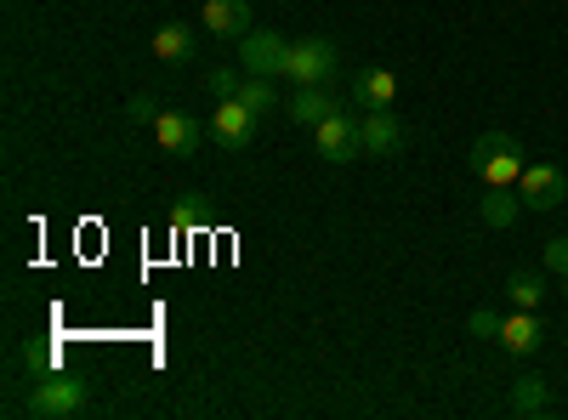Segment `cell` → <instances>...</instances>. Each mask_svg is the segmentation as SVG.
<instances>
[{"label": "cell", "mask_w": 568, "mask_h": 420, "mask_svg": "<svg viewBox=\"0 0 568 420\" xmlns=\"http://www.w3.org/2000/svg\"><path fill=\"white\" fill-rule=\"evenodd\" d=\"M364 160H393L404 148V125L393 109H364Z\"/></svg>", "instance_id": "obj_9"}, {"label": "cell", "mask_w": 568, "mask_h": 420, "mask_svg": "<svg viewBox=\"0 0 568 420\" xmlns=\"http://www.w3.org/2000/svg\"><path fill=\"white\" fill-rule=\"evenodd\" d=\"M342 69V52L336 40L324 34H307V40H291V63H284V74H291L296 85H329Z\"/></svg>", "instance_id": "obj_4"}, {"label": "cell", "mask_w": 568, "mask_h": 420, "mask_svg": "<svg viewBox=\"0 0 568 420\" xmlns=\"http://www.w3.org/2000/svg\"><path fill=\"white\" fill-rule=\"evenodd\" d=\"M125 114H131V120H136V125H154V120H160V103H154V98H149V91H136V98H131V103H125Z\"/></svg>", "instance_id": "obj_23"}, {"label": "cell", "mask_w": 568, "mask_h": 420, "mask_svg": "<svg viewBox=\"0 0 568 420\" xmlns=\"http://www.w3.org/2000/svg\"><path fill=\"white\" fill-rule=\"evenodd\" d=\"M58 358H63V347H58V341H23V363L34 369V376H52Z\"/></svg>", "instance_id": "obj_20"}, {"label": "cell", "mask_w": 568, "mask_h": 420, "mask_svg": "<svg viewBox=\"0 0 568 420\" xmlns=\"http://www.w3.org/2000/svg\"><path fill=\"white\" fill-rule=\"evenodd\" d=\"M171 227H176V233H205V227H211L205 194H182V199H176V211H171Z\"/></svg>", "instance_id": "obj_18"}, {"label": "cell", "mask_w": 568, "mask_h": 420, "mask_svg": "<svg viewBox=\"0 0 568 420\" xmlns=\"http://www.w3.org/2000/svg\"><path fill=\"white\" fill-rule=\"evenodd\" d=\"M85 403H91L85 381H74V376H63V369H52V376H34V387L23 392L18 409L34 414V420H74Z\"/></svg>", "instance_id": "obj_2"}, {"label": "cell", "mask_w": 568, "mask_h": 420, "mask_svg": "<svg viewBox=\"0 0 568 420\" xmlns=\"http://www.w3.org/2000/svg\"><path fill=\"white\" fill-rule=\"evenodd\" d=\"M562 296H568V273H562Z\"/></svg>", "instance_id": "obj_25"}, {"label": "cell", "mask_w": 568, "mask_h": 420, "mask_svg": "<svg viewBox=\"0 0 568 420\" xmlns=\"http://www.w3.org/2000/svg\"><path fill=\"white\" fill-rule=\"evenodd\" d=\"M240 103L251 109V114H273V109H284V98H278V91H273V80H262V74H251L245 85H240Z\"/></svg>", "instance_id": "obj_17"}, {"label": "cell", "mask_w": 568, "mask_h": 420, "mask_svg": "<svg viewBox=\"0 0 568 420\" xmlns=\"http://www.w3.org/2000/svg\"><path fill=\"white\" fill-rule=\"evenodd\" d=\"M506 296H511V307H540V301H546V278L529 273V267H517V273L506 278Z\"/></svg>", "instance_id": "obj_16"}, {"label": "cell", "mask_w": 568, "mask_h": 420, "mask_svg": "<svg viewBox=\"0 0 568 420\" xmlns=\"http://www.w3.org/2000/svg\"><path fill=\"white\" fill-rule=\"evenodd\" d=\"M517 211H524V194H511V188H489V199H484V222H489V227H511V222H517Z\"/></svg>", "instance_id": "obj_19"}, {"label": "cell", "mask_w": 568, "mask_h": 420, "mask_svg": "<svg viewBox=\"0 0 568 420\" xmlns=\"http://www.w3.org/2000/svg\"><path fill=\"white\" fill-rule=\"evenodd\" d=\"M240 85H245V80L233 74V69H211V74H205V91H211L216 103H227V98H240Z\"/></svg>", "instance_id": "obj_22"}, {"label": "cell", "mask_w": 568, "mask_h": 420, "mask_svg": "<svg viewBox=\"0 0 568 420\" xmlns=\"http://www.w3.org/2000/svg\"><path fill=\"white\" fill-rule=\"evenodd\" d=\"M154 136H160V148H165V154L187 160V154H200V143L211 136V125H205V120H194V114H182V109H160Z\"/></svg>", "instance_id": "obj_8"}, {"label": "cell", "mask_w": 568, "mask_h": 420, "mask_svg": "<svg viewBox=\"0 0 568 420\" xmlns=\"http://www.w3.org/2000/svg\"><path fill=\"white\" fill-rule=\"evenodd\" d=\"M551 409V392L540 376H524V381H511V414H546Z\"/></svg>", "instance_id": "obj_15"}, {"label": "cell", "mask_w": 568, "mask_h": 420, "mask_svg": "<svg viewBox=\"0 0 568 420\" xmlns=\"http://www.w3.org/2000/svg\"><path fill=\"white\" fill-rule=\"evenodd\" d=\"M284 63H291V40H284L278 29H251V34L240 40V69H245V74L278 80Z\"/></svg>", "instance_id": "obj_6"}, {"label": "cell", "mask_w": 568, "mask_h": 420, "mask_svg": "<svg viewBox=\"0 0 568 420\" xmlns=\"http://www.w3.org/2000/svg\"><path fill=\"white\" fill-rule=\"evenodd\" d=\"M211 143L216 148H233V154H245L251 143H256V125H262V114H251L240 98H227V103H216L211 109Z\"/></svg>", "instance_id": "obj_5"}, {"label": "cell", "mask_w": 568, "mask_h": 420, "mask_svg": "<svg viewBox=\"0 0 568 420\" xmlns=\"http://www.w3.org/2000/svg\"><path fill=\"white\" fill-rule=\"evenodd\" d=\"M466 165H471V176L484 182V188H517V176H524V143L517 136H506V131H484L478 143H471V154H466Z\"/></svg>", "instance_id": "obj_1"}, {"label": "cell", "mask_w": 568, "mask_h": 420, "mask_svg": "<svg viewBox=\"0 0 568 420\" xmlns=\"http://www.w3.org/2000/svg\"><path fill=\"white\" fill-rule=\"evenodd\" d=\"M546 267H551L557 278L568 273V239H551V245H546Z\"/></svg>", "instance_id": "obj_24"}, {"label": "cell", "mask_w": 568, "mask_h": 420, "mask_svg": "<svg viewBox=\"0 0 568 420\" xmlns=\"http://www.w3.org/2000/svg\"><path fill=\"white\" fill-rule=\"evenodd\" d=\"M353 103H358V109H393V103H398V74L364 63V69L353 74Z\"/></svg>", "instance_id": "obj_11"}, {"label": "cell", "mask_w": 568, "mask_h": 420, "mask_svg": "<svg viewBox=\"0 0 568 420\" xmlns=\"http://www.w3.org/2000/svg\"><path fill=\"white\" fill-rule=\"evenodd\" d=\"M200 18L216 40H245L251 34V0H205Z\"/></svg>", "instance_id": "obj_12"}, {"label": "cell", "mask_w": 568, "mask_h": 420, "mask_svg": "<svg viewBox=\"0 0 568 420\" xmlns=\"http://www.w3.org/2000/svg\"><path fill=\"white\" fill-rule=\"evenodd\" d=\"M500 318H506V313H495V307H478V313L466 318V330L478 336V341H500Z\"/></svg>", "instance_id": "obj_21"}, {"label": "cell", "mask_w": 568, "mask_h": 420, "mask_svg": "<svg viewBox=\"0 0 568 420\" xmlns=\"http://www.w3.org/2000/svg\"><path fill=\"white\" fill-rule=\"evenodd\" d=\"M313 154L324 165H347V160H364V120H353L347 109H336L329 120L313 125Z\"/></svg>", "instance_id": "obj_3"}, {"label": "cell", "mask_w": 568, "mask_h": 420, "mask_svg": "<svg viewBox=\"0 0 568 420\" xmlns=\"http://www.w3.org/2000/svg\"><path fill=\"white\" fill-rule=\"evenodd\" d=\"M540 341H546V324H540L535 307H517L511 318H500V347H506L511 358H535Z\"/></svg>", "instance_id": "obj_10"}, {"label": "cell", "mask_w": 568, "mask_h": 420, "mask_svg": "<svg viewBox=\"0 0 568 420\" xmlns=\"http://www.w3.org/2000/svg\"><path fill=\"white\" fill-rule=\"evenodd\" d=\"M517 194H524V211H557L568 199V171L551 160H535L517 176Z\"/></svg>", "instance_id": "obj_7"}, {"label": "cell", "mask_w": 568, "mask_h": 420, "mask_svg": "<svg viewBox=\"0 0 568 420\" xmlns=\"http://www.w3.org/2000/svg\"><path fill=\"white\" fill-rule=\"evenodd\" d=\"M336 109H342V98L329 85H296V98L284 103V114H291L296 125H318V120H329Z\"/></svg>", "instance_id": "obj_13"}, {"label": "cell", "mask_w": 568, "mask_h": 420, "mask_svg": "<svg viewBox=\"0 0 568 420\" xmlns=\"http://www.w3.org/2000/svg\"><path fill=\"white\" fill-rule=\"evenodd\" d=\"M194 29H187V23H165V29H154V58L160 63H187V58H194Z\"/></svg>", "instance_id": "obj_14"}]
</instances>
